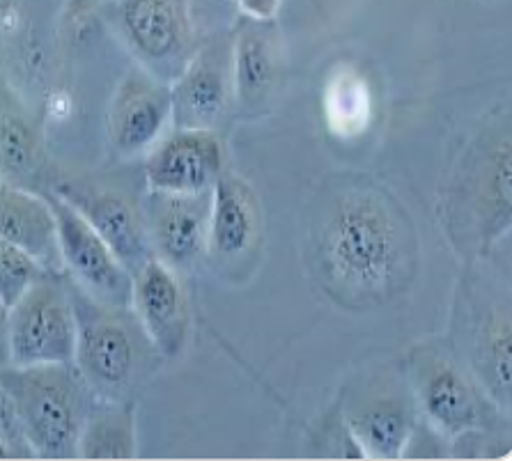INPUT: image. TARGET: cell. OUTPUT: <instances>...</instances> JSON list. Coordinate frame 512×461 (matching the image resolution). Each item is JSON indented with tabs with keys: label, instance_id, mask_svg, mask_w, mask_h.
<instances>
[{
	"label": "cell",
	"instance_id": "1",
	"mask_svg": "<svg viewBox=\"0 0 512 461\" xmlns=\"http://www.w3.org/2000/svg\"><path fill=\"white\" fill-rule=\"evenodd\" d=\"M315 260L331 299L345 308H372L400 294L414 276V234L384 193L352 189L324 214Z\"/></svg>",
	"mask_w": 512,
	"mask_h": 461
},
{
	"label": "cell",
	"instance_id": "2",
	"mask_svg": "<svg viewBox=\"0 0 512 461\" xmlns=\"http://www.w3.org/2000/svg\"><path fill=\"white\" fill-rule=\"evenodd\" d=\"M67 276V273H65ZM74 303V361L83 384L99 400L136 402V395L164 361L131 306L90 296L67 276Z\"/></svg>",
	"mask_w": 512,
	"mask_h": 461
},
{
	"label": "cell",
	"instance_id": "3",
	"mask_svg": "<svg viewBox=\"0 0 512 461\" xmlns=\"http://www.w3.org/2000/svg\"><path fill=\"white\" fill-rule=\"evenodd\" d=\"M0 381L12 397L21 432L35 457H79L81 429L95 395L72 363L3 365Z\"/></svg>",
	"mask_w": 512,
	"mask_h": 461
},
{
	"label": "cell",
	"instance_id": "4",
	"mask_svg": "<svg viewBox=\"0 0 512 461\" xmlns=\"http://www.w3.org/2000/svg\"><path fill=\"white\" fill-rule=\"evenodd\" d=\"M418 418L446 443L490 432L499 406L485 393L471 367L451 351L421 347L409 356L405 370Z\"/></svg>",
	"mask_w": 512,
	"mask_h": 461
},
{
	"label": "cell",
	"instance_id": "5",
	"mask_svg": "<svg viewBox=\"0 0 512 461\" xmlns=\"http://www.w3.org/2000/svg\"><path fill=\"white\" fill-rule=\"evenodd\" d=\"M512 143L510 127L483 131L457 168L451 189V225L471 248H487L510 228Z\"/></svg>",
	"mask_w": 512,
	"mask_h": 461
},
{
	"label": "cell",
	"instance_id": "6",
	"mask_svg": "<svg viewBox=\"0 0 512 461\" xmlns=\"http://www.w3.org/2000/svg\"><path fill=\"white\" fill-rule=\"evenodd\" d=\"M10 365H53L74 361L76 317L65 273H44L7 315Z\"/></svg>",
	"mask_w": 512,
	"mask_h": 461
},
{
	"label": "cell",
	"instance_id": "7",
	"mask_svg": "<svg viewBox=\"0 0 512 461\" xmlns=\"http://www.w3.org/2000/svg\"><path fill=\"white\" fill-rule=\"evenodd\" d=\"M343 423L361 457H405L418 425V411L405 372H370L368 379L349 390Z\"/></svg>",
	"mask_w": 512,
	"mask_h": 461
},
{
	"label": "cell",
	"instance_id": "8",
	"mask_svg": "<svg viewBox=\"0 0 512 461\" xmlns=\"http://www.w3.org/2000/svg\"><path fill=\"white\" fill-rule=\"evenodd\" d=\"M46 198L56 214L60 260L69 280L99 301L131 306V273L111 246L60 195L51 193Z\"/></svg>",
	"mask_w": 512,
	"mask_h": 461
},
{
	"label": "cell",
	"instance_id": "9",
	"mask_svg": "<svg viewBox=\"0 0 512 461\" xmlns=\"http://www.w3.org/2000/svg\"><path fill=\"white\" fill-rule=\"evenodd\" d=\"M51 193L69 202L99 232L129 273L141 269L154 255L143 207L127 193L90 179H65Z\"/></svg>",
	"mask_w": 512,
	"mask_h": 461
},
{
	"label": "cell",
	"instance_id": "10",
	"mask_svg": "<svg viewBox=\"0 0 512 461\" xmlns=\"http://www.w3.org/2000/svg\"><path fill=\"white\" fill-rule=\"evenodd\" d=\"M226 150L209 129H175L159 138L145 156L147 191L200 195L209 193L226 173Z\"/></svg>",
	"mask_w": 512,
	"mask_h": 461
},
{
	"label": "cell",
	"instance_id": "11",
	"mask_svg": "<svg viewBox=\"0 0 512 461\" xmlns=\"http://www.w3.org/2000/svg\"><path fill=\"white\" fill-rule=\"evenodd\" d=\"M262 237L260 200L253 186L235 173H223L209 191L205 257L223 273L251 260Z\"/></svg>",
	"mask_w": 512,
	"mask_h": 461
},
{
	"label": "cell",
	"instance_id": "12",
	"mask_svg": "<svg viewBox=\"0 0 512 461\" xmlns=\"http://www.w3.org/2000/svg\"><path fill=\"white\" fill-rule=\"evenodd\" d=\"M175 129H209L228 111L232 90V39H209L196 56L186 60L170 85Z\"/></svg>",
	"mask_w": 512,
	"mask_h": 461
},
{
	"label": "cell",
	"instance_id": "13",
	"mask_svg": "<svg viewBox=\"0 0 512 461\" xmlns=\"http://www.w3.org/2000/svg\"><path fill=\"white\" fill-rule=\"evenodd\" d=\"M131 310L164 361L182 354L191 335V312L173 267L152 255L131 273Z\"/></svg>",
	"mask_w": 512,
	"mask_h": 461
},
{
	"label": "cell",
	"instance_id": "14",
	"mask_svg": "<svg viewBox=\"0 0 512 461\" xmlns=\"http://www.w3.org/2000/svg\"><path fill=\"white\" fill-rule=\"evenodd\" d=\"M145 225L154 257L177 273L203 260L209 228V193L175 195L147 191Z\"/></svg>",
	"mask_w": 512,
	"mask_h": 461
},
{
	"label": "cell",
	"instance_id": "15",
	"mask_svg": "<svg viewBox=\"0 0 512 461\" xmlns=\"http://www.w3.org/2000/svg\"><path fill=\"white\" fill-rule=\"evenodd\" d=\"M173 117L170 88L141 69L122 78L108 106V140L122 156H134L157 143Z\"/></svg>",
	"mask_w": 512,
	"mask_h": 461
},
{
	"label": "cell",
	"instance_id": "16",
	"mask_svg": "<svg viewBox=\"0 0 512 461\" xmlns=\"http://www.w3.org/2000/svg\"><path fill=\"white\" fill-rule=\"evenodd\" d=\"M0 237L26 250L46 271L65 273L60 260L56 214L46 195L0 182Z\"/></svg>",
	"mask_w": 512,
	"mask_h": 461
},
{
	"label": "cell",
	"instance_id": "17",
	"mask_svg": "<svg viewBox=\"0 0 512 461\" xmlns=\"http://www.w3.org/2000/svg\"><path fill=\"white\" fill-rule=\"evenodd\" d=\"M281 58L269 21L246 19L232 37V90L242 111H258L274 95Z\"/></svg>",
	"mask_w": 512,
	"mask_h": 461
},
{
	"label": "cell",
	"instance_id": "18",
	"mask_svg": "<svg viewBox=\"0 0 512 461\" xmlns=\"http://www.w3.org/2000/svg\"><path fill=\"white\" fill-rule=\"evenodd\" d=\"M471 372L501 411H510L512 397V324L508 301L478 308L471 328Z\"/></svg>",
	"mask_w": 512,
	"mask_h": 461
},
{
	"label": "cell",
	"instance_id": "19",
	"mask_svg": "<svg viewBox=\"0 0 512 461\" xmlns=\"http://www.w3.org/2000/svg\"><path fill=\"white\" fill-rule=\"evenodd\" d=\"M120 21L145 60H177L191 39L182 0H122Z\"/></svg>",
	"mask_w": 512,
	"mask_h": 461
},
{
	"label": "cell",
	"instance_id": "20",
	"mask_svg": "<svg viewBox=\"0 0 512 461\" xmlns=\"http://www.w3.org/2000/svg\"><path fill=\"white\" fill-rule=\"evenodd\" d=\"M136 402H111L95 397L85 418L79 459H134Z\"/></svg>",
	"mask_w": 512,
	"mask_h": 461
},
{
	"label": "cell",
	"instance_id": "21",
	"mask_svg": "<svg viewBox=\"0 0 512 461\" xmlns=\"http://www.w3.org/2000/svg\"><path fill=\"white\" fill-rule=\"evenodd\" d=\"M37 136L17 108L0 104V173L3 182L28 189L26 182L37 173Z\"/></svg>",
	"mask_w": 512,
	"mask_h": 461
},
{
	"label": "cell",
	"instance_id": "22",
	"mask_svg": "<svg viewBox=\"0 0 512 461\" xmlns=\"http://www.w3.org/2000/svg\"><path fill=\"white\" fill-rule=\"evenodd\" d=\"M46 271L35 257H30L26 250L10 244L0 237V299L7 308L19 301V296L26 289L40 280Z\"/></svg>",
	"mask_w": 512,
	"mask_h": 461
},
{
	"label": "cell",
	"instance_id": "23",
	"mask_svg": "<svg viewBox=\"0 0 512 461\" xmlns=\"http://www.w3.org/2000/svg\"><path fill=\"white\" fill-rule=\"evenodd\" d=\"M0 439L10 443L19 457H35L26 441V436L21 432L17 409H14V402L10 393L5 390L3 381H0Z\"/></svg>",
	"mask_w": 512,
	"mask_h": 461
},
{
	"label": "cell",
	"instance_id": "24",
	"mask_svg": "<svg viewBox=\"0 0 512 461\" xmlns=\"http://www.w3.org/2000/svg\"><path fill=\"white\" fill-rule=\"evenodd\" d=\"M239 5H242L246 19L271 21L276 17L281 0H239Z\"/></svg>",
	"mask_w": 512,
	"mask_h": 461
},
{
	"label": "cell",
	"instance_id": "25",
	"mask_svg": "<svg viewBox=\"0 0 512 461\" xmlns=\"http://www.w3.org/2000/svg\"><path fill=\"white\" fill-rule=\"evenodd\" d=\"M7 315L10 308L0 299V367L10 365V338H7Z\"/></svg>",
	"mask_w": 512,
	"mask_h": 461
},
{
	"label": "cell",
	"instance_id": "26",
	"mask_svg": "<svg viewBox=\"0 0 512 461\" xmlns=\"http://www.w3.org/2000/svg\"><path fill=\"white\" fill-rule=\"evenodd\" d=\"M10 457H19V455L14 452L10 443H7L5 439H0V459H10Z\"/></svg>",
	"mask_w": 512,
	"mask_h": 461
}]
</instances>
